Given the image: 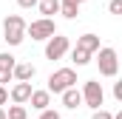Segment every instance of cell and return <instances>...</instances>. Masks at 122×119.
I'll return each mask as SVG.
<instances>
[{"instance_id": "cb8c5ba5", "label": "cell", "mask_w": 122, "mask_h": 119, "mask_svg": "<svg viewBox=\"0 0 122 119\" xmlns=\"http://www.w3.org/2000/svg\"><path fill=\"white\" fill-rule=\"evenodd\" d=\"M0 119H6V111H3V108H0Z\"/></svg>"}, {"instance_id": "44dd1931", "label": "cell", "mask_w": 122, "mask_h": 119, "mask_svg": "<svg viewBox=\"0 0 122 119\" xmlns=\"http://www.w3.org/2000/svg\"><path fill=\"white\" fill-rule=\"evenodd\" d=\"M17 6L20 9H31V6H37V0H17Z\"/></svg>"}, {"instance_id": "7a4b0ae2", "label": "cell", "mask_w": 122, "mask_h": 119, "mask_svg": "<svg viewBox=\"0 0 122 119\" xmlns=\"http://www.w3.org/2000/svg\"><path fill=\"white\" fill-rule=\"evenodd\" d=\"M71 85H77V74L71 68H60V71H54L48 77V94H62V91L71 88Z\"/></svg>"}, {"instance_id": "3957f363", "label": "cell", "mask_w": 122, "mask_h": 119, "mask_svg": "<svg viewBox=\"0 0 122 119\" xmlns=\"http://www.w3.org/2000/svg\"><path fill=\"white\" fill-rule=\"evenodd\" d=\"M97 51H99V57H97L99 74H102V77H117V71H119L117 51H114V48H97Z\"/></svg>"}, {"instance_id": "9c48e42d", "label": "cell", "mask_w": 122, "mask_h": 119, "mask_svg": "<svg viewBox=\"0 0 122 119\" xmlns=\"http://www.w3.org/2000/svg\"><path fill=\"white\" fill-rule=\"evenodd\" d=\"M29 102H31V108L43 111V108H48V105H51V94H48V91H31Z\"/></svg>"}, {"instance_id": "5b68a950", "label": "cell", "mask_w": 122, "mask_h": 119, "mask_svg": "<svg viewBox=\"0 0 122 119\" xmlns=\"http://www.w3.org/2000/svg\"><path fill=\"white\" fill-rule=\"evenodd\" d=\"M102 99H105V94H102V85L99 82H94V79H88L85 82V88H82V102L88 105V108H102Z\"/></svg>"}, {"instance_id": "4fadbf2b", "label": "cell", "mask_w": 122, "mask_h": 119, "mask_svg": "<svg viewBox=\"0 0 122 119\" xmlns=\"http://www.w3.org/2000/svg\"><path fill=\"white\" fill-rule=\"evenodd\" d=\"M71 60H74L77 65H88V62H91V51H85V48L77 45V48L71 51Z\"/></svg>"}, {"instance_id": "d6986e66", "label": "cell", "mask_w": 122, "mask_h": 119, "mask_svg": "<svg viewBox=\"0 0 122 119\" xmlns=\"http://www.w3.org/2000/svg\"><path fill=\"white\" fill-rule=\"evenodd\" d=\"M122 11V0H111V14H119Z\"/></svg>"}, {"instance_id": "ac0fdd59", "label": "cell", "mask_w": 122, "mask_h": 119, "mask_svg": "<svg viewBox=\"0 0 122 119\" xmlns=\"http://www.w3.org/2000/svg\"><path fill=\"white\" fill-rule=\"evenodd\" d=\"M91 119H114V116H111L108 111H102V108H97V111H94V116H91Z\"/></svg>"}, {"instance_id": "8992f818", "label": "cell", "mask_w": 122, "mask_h": 119, "mask_svg": "<svg viewBox=\"0 0 122 119\" xmlns=\"http://www.w3.org/2000/svg\"><path fill=\"white\" fill-rule=\"evenodd\" d=\"M65 51H68V37H62V34H51L48 43H46V60H60Z\"/></svg>"}, {"instance_id": "ffe728a7", "label": "cell", "mask_w": 122, "mask_h": 119, "mask_svg": "<svg viewBox=\"0 0 122 119\" xmlns=\"http://www.w3.org/2000/svg\"><path fill=\"white\" fill-rule=\"evenodd\" d=\"M9 102V91H6V85H0V105H6Z\"/></svg>"}, {"instance_id": "30bf717a", "label": "cell", "mask_w": 122, "mask_h": 119, "mask_svg": "<svg viewBox=\"0 0 122 119\" xmlns=\"http://www.w3.org/2000/svg\"><path fill=\"white\" fill-rule=\"evenodd\" d=\"M62 105L74 111L77 105H82V94H80V91L74 88V85H71V88H65V91H62Z\"/></svg>"}, {"instance_id": "ba28073f", "label": "cell", "mask_w": 122, "mask_h": 119, "mask_svg": "<svg viewBox=\"0 0 122 119\" xmlns=\"http://www.w3.org/2000/svg\"><path fill=\"white\" fill-rule=\"evenodd\" d=\"M29 96H31V82H20L17 79V85L11 88V99L23 105V102H29Z\"/></svg>"}, {"instance_id": "7c38bea8", "label": "cell", "mask_w": 122, "mask_h": 119, "mask_svg": "<svg viewBox=\"0 0 122 119\" xmlns=\"http://www.w3.org/2000/svg\"><path fill=\"white\" fill-rule=\"evenodd\" d=\"M40 14H43V17L60 14V0H40Z\"/></svg>"}, {"instance_id": "603a6c76", "label": "cell", "mask_w": 122, "mask_h": 119, "mask_svg": "<svg viewBox=\"0 0 122 119\" xmlns=\"http://www.w3.org/2000/svg\"><path fill=\"white\" fill-rule=\"evenodd\" d=\"M62 3H85V0H62Z\"/></svg>"}, {"instance_id": "7402d4cb", "label": "cell", "mask_w": 122, "mask_h": 119, "mask_svg": "<svg viewBox=\"0 0 122 119\" xmlns=\"http://www.w3.org/2000/svg\"><path fill=\"white\" fill-rule=\"evenodd\" d=\"M114 96L122 102V82H114Z\"/></svg>"}, {"instance_id": "2e32d148", "label": "cell", "mask_w": 122, "mask_h": 119, "mask_svg": "<svg viewBox=\"0 0 122 119\" xmlns=\"http://www.w3.org/2000/svg\"><path fill=\"white\" fill-rule=\"evenodd\" d=\"M11 71L14 68H0V85H6V82H11L14 77H11Z\"/></svg>"}, {"instance_id": "e0dca14e", "label": "cell", "mask_w": 122, "mask_h": 119, "mask_svg": "<svg viewBox=\"0 0 122 119\" xmlns=\"http://www.w3.org/2000/svg\"><path fill=\"white\" fill-rule=\"evenodd\" d=\"M40 119H60V114H57V111H48V108H43V111H40Z\"/></svg>"}, {"instance_id": "6da1fadb", "label": "cell", "mask_w": 122, "mask_h": 119, "mask_svg": "<svg viewBox=\"0 0 122 119\" xmlns=\"http://www.w3.org/2000/svg\"><path fill=\"white\" fill-rule=\"evenodd\" d=\"M3 34H6V43L9 45H20L26 40V20L20 14H9L3 20Z\"/></svg>"}, {"instance_id": "277c9868", "label": "cell", "mask_w": 122, "mask_h": 119, "mask_svg": "<svg viewBox=\"0 0 122 119\" xmlns=\"http://www.w3.org/2000/svg\"><path fill=\"white\" fill-rule=\"evenodd\" d=\"M26 34H31V40H48L51 34H57V26L51 17H40L31 26H26Z\"/></svg>"}, {"instance_id": "8fae6325", "label": "cell", "mask_w": 122, "mask_h": 119, "mask_svg": "<svg viewBox=\"0 0 122 119\" xmlns=\"http://www.w3.org/2000/svg\"><path fill=\"white\" fill-rule=\"evenodd\" d=\"M77 45H80V48H85V51H97V48H99V37H97V34H82V37H80V40H77Z\"/></svg>"}, {"instance_id": "9a60e30c", "label": "cell", "mask_w": 122, "mask_h": 119, "mask_svg": "<svg viewBox=\"0 0 122 119\" xmlns=\"http://www.w3.org/2000/svg\"><path fill=\"white\" fill-rule=\"evenodd\" d=\"M60 11L68 17V20H74V17L80 14V3H62V0H60Z\"/></svg>"}, {"instance_id": "5bb4252c", "label": "cell", "mask_w": 122, "mask_h": 119, "mask_svg": "<svg viewBox=\"0 0 122 119\" xmlns=\"http://www.w3.org/2000/svg\"><path fill=\"white\" fill-rule=\"evenodd\" d=\"M6 119H29V114H26V108H23L20 102H14V105L6 111Z\"/></svg>"}, {"instance_id": "52a82bcc", "label": "cell", "mask_w": 122, "mask_h": 119, "mask_svg": "<svg viewBox=\"0 0 122 119\" xmlns=\"http://www.w3.org/2000/svg\"><path fill=\"white\" fill-rule=\"evenodd\" d=\"M34 74H37V71H34V65H31V62H14V71H11V77H14V79L29 82Z\"/></svg>"}]
</instances>
